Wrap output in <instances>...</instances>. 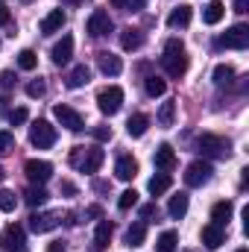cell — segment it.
<instances>
[{
	"label": "cell",
	"instance_id": "cell-50",
	"mask_svg": "<svg viewBox=\"0 0 249 252\" xmlns=\"http://www.w3.org/2000/svg\"><path fill=\"white\" fill-rule=\"evenodd\" d=\"M6 103H9V100H6V97H0V115L6 112Z\"/></svg>",
	"mask_w": 249,
	"mask_h": 252
},
{
	"label": "cell",
	"instance_id": "cell-8",
	"mask_svg": "<svg viewBox=\"0 0 249 252\" xmlns=\"http://www.w3.org/2000/svg\"><path fill=\"white\" fill-rule=\"evenodd\" d=\"M24 173H27V179H30L32 185H44V182L53 176V164H50V161H41V158H30V161L24 164Z\"/></svg>",
	"mask_w": 249,
	"mask_h": 252
},
{
	"label": "cell",
	"instance_id": "cell-27",
	"mask_svg": "<svg viewBox=\"0 0 249 252\" xmlns=\"http://www.w3.org/2000/svg\"><path fill=\"white\" fill-rule=\"evenodd\" d=\"M144 91H147L150 97H161V94L167 91V82H164L161 76H156V73H153V76H147V79H144Z\"/></svg>",
	"mask_w": 249,
	"mask_h": 252
},
{
	"label": "cell",
	"instance_id": "cell-21",
	"mask_svg": "<svg viewBox=\"0 0 249 252\" xmlns=\"http://www.w3.org/2000/svg\"><path fill=\"white\" fill-rule=\"evenodd\" d=\"M223 15H226V6H223L220 0H211V3L202 9V21H205V24H211V27H214V24H220V21H223Z\"/></svg>",
	"mask_w": 249,
	"mask_h": 252
},
{
	"label": "cell",
	"instance_id": "cell-9",
	"mask_svg": "<svg viewBox=\"0 0 249 252\" xmlns=\"http://www.w3.org/2000/svg\"><path fill=\"white\" fill-rule=\"evenodd\" d=\"M59 220H62L59 211H35V214H30V229H32L35 235H44V232L56 229Z\"/></svg>",
	"mask_w": 249,
	"mask_h": 252
},
{
	"label": "cell",
	"instance_id": "cell-23",
	"mask_svg": "<svg viewBox=\"0 0 249 252\" xmlns=\"http://www.w3.org/2000/svg\"><path fill=\"white\" fill-rule=\"evenodd\" d=\"M112 235H115V226H112L109 220H100V226H97V232H94V244H97V250H106L109 241H112Z\"/></svg>",
	"mask_w": 249,
	"mask_h": 252
},
{
	"label": "cell",
	"instance_id": "cell-34",
	"mask_svg": "<svg viewBox=\"0 0 249 252\" xmlns=\"http://www.w3.org/2000/svg\"><path fill=\"white\" fill-rule=\"evenodd\" d=\"M176 244H179V235L176 232H164L158 238V252H176Z\"/></svg>",
	"mask_w": 249,
	"mask_h": 252
},
{
	"label": "cell",
	"instance_id": "cell-45",
	"mask_svg": "<svg viewBox=\"0 0 249 252\" xmlns=\"http://www.w3.org/2000/svg\"><path fill=\"white\" fill-rule=\"evenodd\" d=\"M144 9V0H129L126 3V12H141Z\"/></svg>",
	"mask_w": 249,
	"mask_h": 252
},
{
	"label": "cell",
	"instance_id": "cell-20",
	"mask_svg": "<svg viewBox=\"0 0 249 252\" xmlns=\"http://www.w3.org/2000/svg\"><path fill=\"white\" fill-rule=\"evenodd\" d=\"M88 79H91V70H88L85 64H76V67L67 73L64 85H67V88H82V85H88Z\"/></svg>",
	"mask_w": 249,
	"mask_h": 252
},
{
	"label": "cell",
	"instance_id": "cell-30",
	"mask_svg": "<svg viewBox=\"0 0 249 252\" xmlns=\"http://www.w3.org/2000/svg\"><path fill=\"white\" fill-rule=\"evenodd\" d=\"M235 79V67L232 64H217L214 67V85H229Z\"/></svg>",
	"mask_w": 249,
	"mask_h": 252
},
{
	"label": "cell",
	"instance_id": "cell-38",
	"mask_svg": "<svg viewBox=\"0 0 249 252\" xmlns=\"http://www.w3.org/2000/svg\"><path fill=\"white\" fill-rule=\"evenodd\" d=\"M12 150H15V135L3 129V132H0V156H9Z\"/></svg>",
	"mask_w": 249,
	"mask_h": 252
},
{
	"label": "cell",
	"instance_id": "cell-35",
	"mask_svg": "<svg viewBox=\"0 0 249 252\" xmlns=\"http://www.w3.org/2000/svg\"><path fill=\"white\" fill-rule=\"evenodd\" d=\"M135 205H138V190H124V193H121V199H118V208H121V211H129V208H135Z\"/></svg>",
	"mask_w": 249,
	"mask_h": 252
},
{
	"label": "cell",
	"instance_id": "cell-22",
	"mask_svg": "<svg viewBox=\"0 0 249 252\" xmlns=\"http://www.w3.org/2000/svg\"><path fill=\"white\" fill-rule=\"evenodd\" d=\"M190 6H176L173 12H170V18H167V24L173 27V30H185L187 24H190Z\"/></svg>",
	"mask_w": 249,
	"mask_h": 252
},
{
	"label": "cell",
	"instance_id": "cell-7",
	"mask_svg": "<svg viewBox=\"0 0 249 252\" xmlns=\"http://www.w3.org/2000/svg\"><path fill=\"white\" fill-rule=\"evenodd\" d=\"M217 44L220 47H232V50H247L249 47V27L247 24H235L232 30H226V35Z\"/></svg>",
	"mask_w": 249,
	"mask_h": 252
},
{
	"label": "cell",
	"instance_id": "cell-26",
	"mask_svg": "<svg viewBox=\"0 0 249 252\" xmlns=\"http://www.w3.org/2000/svg\"><path fill=\"white\" fill-rule=\"evenodd\" d=\"M170 185H173V179H170L167 173H158V176H153V179H150L147 190H150L153 196H161V193H167V190H170Z\"/></svg>",
	"mask_w": 249,
	"mask_h": 252
},
{
	"label": "cell",
	"instance_id": "cell-31",
	"mask_svg": "<svg viewBox=\"0 0 249 252\" xmlns=\"http://www.w3.org/2000/svg\"><path fill=\"white\" fill-rule=\"evenodd\" d=\"M24 196H27V202H30L32 208H35V205H44V202H47V190L41 188V185H32V188L27 190Z\"/></svg>",
	"mask_w": 249,
	"mask_h": 252
},
{
	"label": "cell",
	"instance_id": "cell-33",
	"mask_svg": "<svg viewBox=\"0 0 249 252\" xmlns=\"http://www.w3.org/2000/svg\"><path fill=\"white\" fill-rule=\"evenodd\" d=\"M173 118H176V103H161V109H158V124L173 126Z\"/></svg>",
	"mask_w": 249,
	"mask_h": 252
},
{
	"label": "cell",
	"instance_id": "cell-1",
	"mask_svg": "<svg viewBox=\"0 0 249 252\" xmlns=\"http://www.w3.org/2000/svg\"><path fill=\"white\" fill-rule=\"evenodd\" d=\"M161 64H164L167 76H176V79H179V76L187 70V53H185V44H182L179 38H170V41L164 44Z\"/></svg>",
	"mask_w": 249,
	"mask_h": 252
},
{
	"label": "cell",
	"instance_id": "cell-40",
	"mask_svg": "<svg viewBox=\"0 0 249 252\" xmlns=\"http://www.w3.org/2000/svg\"><path fill=\"white\" fill-rule=\"evenodd\" d=\"M9 121H12V124H24V121H27V109H12V112H9Z\"/></svg>",
	"mask_w": 249,
	"mask_h": 252
},
{
	"label": "cell",
	"instance_id": "cell-18",
	"mask_svg": "<svg viewBox=\"0 0 249 252\" xmlns=\"http://www.w3.org/2000/svg\"><path fill=\"white\" fill-rule=\"evenodd\" d=\"M97 64H100V70H103L106 76H118V73L124 70L121 56H115V53H100V56H97Z\"/></svg>",
	"mask_w": 249,
	"mask_h": 252
},
{
	"label": "cell",
	"instance_id": "cell-10",
	"mask_svg": "<svg viewBox=\"0 0 249 252\" xmlns=\"http://www.w3.org/2000/svg\"><path fill=\"white\" fill-rule=\"evenodd\" d=\"M53 118H56L67 132H82V126H85V124H82V115H79L76 109L64 106V103H59V106L53 109Z\"/></svg>",
	"mask_w": 249,
	"mask_h": 252
},
{
	"label": "cell",
	"instance_id": "cell-44",
	"mask_svg": "<svg viewBox=\"0 0 249 252\" xmlns=\"http://www.w3.org/2000/svg\"><path fill=\"white\" fill-rule=\"evenodd\" d=\"M59 190H62V193H67V196H76V185H73V182H67V179L59 185Z\"/></svg>",
	"mask_w": 249,
	"mask_h": 252
},
{
	"label": "cell",
	"instance_id": "cell-39",
	"mask_svg": "<svg viewBox=\"0 0 249 252\" xmlns=\"http://www.w3.org/2000/svg\"><path fill=\"white\" fill-rule=\"evenodd\" d=\"M141 217H144L147 223H153V217L158 220V205H156V202H150V205H144V208H141Z\"/></svg>",
	"mask_w": 249,
	"mask_h": 252
},
{
	"label": "cell",
	"instance_id": "cell-24",
	"mask_svg": "<svg viewBox=\"0 0 249 252\" xmlns=\"http://www.w3.org/2000/svg\"><path fill=\"white\" fill-rule=\"evenodd\" d=\"M147 126H150V118L138 112V115H132V118L126 121V132H129L132 138H141V135L147 132Z\"/></svg>",
	"mask_w": 249,
	"mask_h": 252
},
{
	"label": "cell",
	"instance_id": "cell-53",
	"mask_svg": "<svg viewBox=\"0 0 249 252\" xmlns=\"http://www.w3.org/2000/svg\"><path fill=\"white\" fill-rule=\"evenodd\" d=\"M24 3H30V0H24Z\"/></svg>",
	"mask_w": 249,
	"mask_h": 252
},
{
	"label": "cell",
	"instance_id": "cell-29",
	"mask_svg": "<svg viewBox=\"0 0 249 252\" xmlns=\"http://www.w3.org/2000/svg\"><path fill=\"white\" fill-rule=\"evenodd\" d=\"M141 41H144V38H141V32H138V30H132V27H126L124 32H121V47H124V50H138V47H141Z\"/></svg>",
	"mask_w": 249,
	"mask_h": 252
},
{
	"label": "cell",
	"instance_id": "cell-6",
	"mask_svg": "<svg viewBox=\"0 0 249 252\" xmlns=\"http://www.w3.org/2000/svg\"><path fill=\"white\" fill-rule=\"evenodd\" d=\"M85 30H88V35H91V38H103V35H109V32L115 30V24H112V18H109V12H106V9H97V12H91V18H88Z\"/></svg>",
	"mask_w": 249,
	"mask_h": 252
},
{
	"label": "cell",
	"instance_id": "cell-52",
	"mask_svg": "<svg viewBox=\"0 0 249 252\" xmlns=\"http://www.w3.org/2000/svg\"><path fill=\"white\" fill-rule=\"evenodd\" d=\"M238 252H247V250H238Z\"/></svg>",
	"mask_w": 249,
	"mask_h": 252
},
{
	"label": "cell",
	"instance_id": "cell-43",
	"mask_svg": "<svg viewBox=\"0 0 249 252\" xmlns=\"http://www.w3.org/2000/svg\"><path fill=\"white\" fill-rule=\"evenodd\" d=\"M85 217H88V220H97V217H103V208H100V205H88V208H85Z\"/></svg>",
	"mask_w": 249,
	"mask_h": 252
},
{
	"label": "cell",
	"instance_id": "cell-28",
	"mask_svg": "<svg viewBox=\"0 0 249 252\" xmlns=\"http://www.w3.org/2000/svg\"><path fill=\"white\" fill-rule=\"evenodd\" d=\"M144 238H147V226L144 223H135V226L126 229V247H141Z\"/></svg>",
	"mask_w": 249,
	"mask_h": 252
},
{
	"label": "cell",
	"instance_id": "cell-42",
	"mask_svg": "<svg viewBox=\"0 0 249 252\" xmlns=\"http://www.w3.org/2000/svg\"><path fill=\"white\" fill-rule=\"evenodd\" d=\"M0 85H3V88H12V85H15V73H12V70H3V73H0Z\"/></svg>",
	"mask_w": 249,
	"mask_h": 252
},
{
	"label": "cell",
	"instance_id": "cell-41",
	"mask_svg": "<svg viewBox=\"0 0 249 252\" xmlns=\"http://www.w3.org/2000/svg\"><path fill=\"white\" fill-rule=\"evenodd\" d=\"M94 138H97V141H109V138H112V129H109V126H97V129H94Z\"/></svg>",
	"mask_w": 249,
	"mask_h": 252
},
{
	"label": "cell",
	"instance_id": "cell-19",
	"mask_svg": "<svg viewBox=\"0 0 249 252\" xmlns=\"http://www.w3.org/2000/svg\"><path fill=\"white\" fill-rule=\"evenodd\" d=\"M64 21H67V18H64L62 9H53V12H50L44 21H41V32H44V35H53V32H59V30L64 27Z\"/></svg>",
	"mask_w": 249,
	"mask_h": 252
},
{
	"label": "cell",
	"instance_id": "cell-14",
	"mask_svg": "<svg viewBox=\"0 0 249 252\" xmlns=\"http://www.w3.org/2000/svg\"><path fill=\"white\" fill-rule=\"evenodd\" d=\"M115 176H118L121 182H132V179L138 176V161H135L132 156H121L118 164H115Z\"/></svg>",
	"mask_w": 249,
	"mask_h": 252
},
{
	"label": "cell",
	"instance_id": "cell-16",
	"mask_svg": "<svg viewBox=\"0 0 249 252\" xmlns=\"http://www.w3.org/2000/svg\"><path fill=\"white\" fill-rule=\"evenodd\" d=\"M232 214H235V205H232L229 199H223V202H214V205H211V220H214V226H229Z\"/></svg>",
	"mask_w": 249,
	"mask_h": 252
},
{
	"label": "cell",
	"instance_id": "cell-32",
	"mask_svg": "<svg viewBox=\"0 0 249 252\" xmlns=\"http://www.w3.org/2000/svg\"><path fill=\"white\" fill-rule=\"evenodd\" d=\"M35 64H38L35 50H21V53H18V67H21V70H35Z\"/></svg>",
	"mask_w": 249,
	"mask_h": 252
},
{
	"label": "cell",
	"instance_id": "cell-4",
	"mask_svg": "<svg viewBox=\"0 0 249 252\" xmlns=\"http://www.w3.org/2000/svg\"><path fill=\"white\" fill-rule=\"evenodd\" d=\"M121 106H124V88H118V85L100 88V94H97V109H100L103 115H118Z\"/></svg>",
	"mask_w": 249,
	"mask_h": 252
},
{
	"label": "cell",
	"instance_id": "cell-17",
	"mask_svg": "<svg viewBox=\"0 0 249 252\" xmlns=\"http://www.w3.org/2000/svg\"><path fill=\"white\" fill-rule=\"evenodd\" d=\"M223 241H226V232H223V226H214V223L202 226V244H205L208 250H217V247H223Z\"/></svg>",
	"mask_w": 249,
	"mask_h": 252
},
{
	"label": "cell",
	"instance_id": "cell-3",
	"mask_svg": "<svg viewBox=\"0 0 249 252\" xmlns=\"http://www.w3.org/2000/svg\"><path fill=\"white\" fill-rule=\"evenodd\" d=\"M196 147H199V153L208 156V158H229V156H232V144H229V138H220V135H211V132L199 135Z\"/></svg>",
	"mask_w": 249,
	"mask_h": 252
},
{
	"label": "cell",
	"instance_id": "cell-25",
	"mask_svg": "<svg viewBox=\"0 0 249 252\" xmlns=\"http://www.w3.org/2000/svg\"><path fill=\"white\" fill-rule=\"evenodd\" d=\"M167 211H170V217H173V220H182V217L187 214V193H176V196H170Z\"/></svg>",
	"mask_w": 249,
	"mask_h": 252
},
{
	"label": "cell",
	"instance_id": "cell-51",
	"mask_svg": "<svg viewBox=\"0 0 249 252\" xmlns=\"http://www.w3.org/2000/svg\"><path fill=\"white\" fill-rule=\"evenodd\" d=\"M3 179H6V170H3V167H0V182H3Z\"/></svg>",
	"mask_w": 249,
	"mask_h": 252
},
{
	"label": "cell",
	"instance_id": "cell-49",
	"mask_svg": "<svg viewBox=\"0 0 249 252\" xmlns=\"http://www.w3.org/2000/svg\"><path fill=\"white\" fill-rule=\"evenodd\" d=\"M235 12H247V0H235Z\"/></svg>",
	"mask_w": 249,
	"mask_h": 252
},
{
	"label": "cell",
	"instance_id": "cell-36",
	"mask_svg": "<svg viewBox=\"0 0 249 252\" xmlns=\"http://www.w3.org/2000/svg\"><path fill=\"white\" fill-rule=\"evenodd\" d=\"M44 94H47V82H44V79H32V82L27 85V97L38 100V97H44Z\"/></svg>",
	"mask_w": 249,
	"mask_h": 252
},
{
	"label": "cell",
	"instance_id": "cell-47",
	"mask_svg": "<svg viewBox=\"0 0 249 252\" xmlns=\"http://www.w3.org/2000/svg\"><path fill=\"white\" fill-rule=\"evenodd\" d=\"M47 252H64V244L62 241H53V244L47 247Z\"/></svg>",
	"mask_w": 249,
	"mask_h": 252
},
{
	"label": "cell",
	"instance_id": "cell-48",
	"mask_svg": "<svg viewBox=\"0 0 249 252\" xmlns=\"http://www.w3.org/2000/svg\"><path fill=\"white\" fill-rule=\"evenodd\" d=\"M109 3H112L115 9H124V12H126V3H129V0H109Z\"/></svg>",
	"mask_w": 249,
	"mask_h": 252
},
{
	"label": "cell",
	"instance_id": "cell-12",
	"mask_svg": "<svg viewBox=\"0 0 249 252\" xmlns=\"http://www.w3.org/2000/svg\"><path fill=\"white\" fill-rule=\"evenodd\" d=\"M24 229L18 226V223H9L6 229H3V235H0V247L3 250H9V252H21L24 250Z\"/></svg>",
	"mask_w": 249,
	"mask_h": 252
},
{
	"label": "cell",
	"instance_id": "cell-15",
	"mask_svg": "<svg viewBox=\"0 0 249 252\" xmlns=\"http://www.w3.org/2000/svg\"><path fill=\"white\" fill-rule=\"evenodd\" d=\"M153 161H156V167L158 170H173L176 167V153H173V147L170 144H161L158 150H156V156H153Z\"/></svg>",
	"mask_w": 249,
	"mask_h": 252
},
{
	"label": "cell",
	"instance_id": "cell-5",
	"mask_svg": "<svg viewBox=\"0 0 249 252\" xmlns=\"http://www.w3.org/2000/svg\"><path fill=\"white\" fill-rule=\"evenodd\" d=\"M30 144L38 150H50L56 144V126H50L47 121H35L30 126Z\"/></svg>",
	"mask_w": 249,
	"mask_h": 252
},
{
	"label": "cell",
	"instance_id": "cell-46",
	"mask_svg": "<svg viewBox=\"0 0 249 252\" xmlns=\"http://www.w3.org/2000/svg\"><path fill=\"white\" fill-rule=\"evenodd\" d=\"M3 24H9V9L0 3V27H3Z\"/></svg>",
	"mask_w": 249,
	"mask_h": 252
},
{
	"label": "cell",
	"instance_id": "cell-11",
	"mask_svg": "<svg viewBox=\"0 0 249 252\" xmlns=\"http://www.w3.org/2000/svg\"><path fill=\"white\" fill-rule=\"evenodd\" d=\"M208 179H211V164H208V161H193V164H187V170H185V185L187 188H202Z\"/></svg>",
	"mask_w": 249,
	"mask_h": 252
},
{
	"label": "cell",
	"instance_id": "cell-37",
	"mask_svg": "<svg viewBox=\"0 0 249 252\" xmlns=\"http://www.w3.org/2000/svg\"><path fill=\"white\" fill-rule=\"evenodd\" d=\"M15 205H18V196L12 190L0 188V211H15Z\"/></svg>",
	"mask_w": 249,
	"mask_h": 252
},
{
	"label": "cell",
	"instance_id": "cell-13",
	"mask_svg": "<svg viewBox=\"0 0 249 252\" xmlns=\"http://www.w3.org/2000/svg\"><path fill=\"white\" fill-rule=\"evenodd\" d=\"M70 56H73V38L70 35H62V41H56L53 44V50H50V59H53V64H67L70 62Z\"/></svg>",
	"mask_w": 249,
	"mask_h": 252
},
{
	"label": "cell",
	"instance_id": "cell-2",
	"mask_svg": "<svg viewBox=\"0 0 249 252\" xmlns=\"http://www.w3.org/2000/svg\"><path fill=\"white\" fill-rule=\"evenodd\" d=\"M106 161V153L100 147H73L70 153V164L82 173H97Z\"/></svg>",
	"mask_w": 249,
	"mask_h": 252
}]
</instances>
